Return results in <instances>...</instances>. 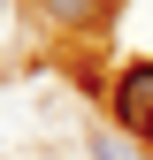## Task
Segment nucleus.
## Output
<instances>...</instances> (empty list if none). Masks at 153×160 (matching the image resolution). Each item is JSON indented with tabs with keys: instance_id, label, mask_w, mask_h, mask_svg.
Masks as SVG:
<instances>
[{
	"instance_id": "7ed1b4c3",
	"label": "nucleus",
	"mask_w": 153,
	"mask_h": 160,
	"mask_svg": "<svg viewBox=\"0 0 153 160\" xmlns=\"http://www.w3.org/2000/svg\"><path fill=\"white\" fill-rule=\"evenodd\" d=\"M92 160H130V137H115V130H100V137H92Z\"/></svg>"
},
{
	"instance_id": "f03ea898",
	"label": "nucleus",
	"mask_w": 153,
	"mask_h": 160,
	"mask_svg": "<svg viewBox=\"0 0 153 160\" xmlns=\"http://www.w3.org/2000/svg\"><path fill=\"white\" fill-rule=\"evenodd\" d=\"M38 8H46V23H61V31H100L115 0H38Z\"/></svg>"
},
{
	"instance_id": "f257e3e1",
	"label": "nucleus",
	"mask_w": 153,
	"mask_h": 160,
	"mask_svg": "<svg viewBox=\"0 0 153 160\" xmlns=\"http://www.w3.org/2000/svg\"><path fill=\"white\" fill-rule=\"evenodd\" d=\"M115 122H123L130 137H153V61H138V69H123L115 76Z\"/></svg>"
}]
</instances>
